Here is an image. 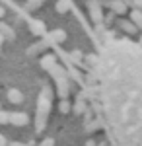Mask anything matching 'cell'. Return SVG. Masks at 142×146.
I'll return each mask as SVG.
<instances>
[{"label": "cell", "instance_id": "cell-1", "mask_svg": "<svg viewBox=\"0 0 142 146\" xmlns=\"http://www.w3.org/2000/svg\"><path fill=\"white\" fill-rule=\"evenodd\" d=\"M51 105H53V90L51 86H43L37 98V111H35V133H43L47 127V119L51 113Z\"/></svg>", "mask_w": 142, "mask_h": 146}, {"label": "cell", "instance_id": "cell-2", "mask_svg": "<svg viewBox=\"0 0 142 146\" xmlns=\"http://www.w3.org/2000/svg\"><path fill=\"white\" fill-rule=\"evenodd\" d=\"M51 76H53V80H55V84H56V94H58V98H60V100L68 98V92H70V88H68V78H70V76H68V70L56 62L55 66H53V70H51Z\"/></svg>", "mask_w": 142, "mask_h": 146}, {"label": "cell", "instance_id": "cell-3", "mask_svg": "<svg viewBox=\"0 0 142 146\" xmlns=\"http://www.w3.org/2000/svg\"><path fill=\"white\" fill-rule=\"evenodd\" d=\"M88 12H90V18L92 22L96 23H103V10H101V2L99 0H88Z\"/></svg>", "mask_w": 142, "mask_h": 146}, {"label": "cell", "instance_id": "cell-4", "mask_svg": "<svg viewBox=\"0 0 142 146\" xmlns=\"http://www.w3.org/2000/svg\"><path fill=\"white\" fill-rule=\"evenodd\" d=\"M107 6L111 8V12L115 16H125L129 12V4L125 0H107Z\"/></svg>", "mask_w": 142, "mask_h": 146}, {"label": "cell", "instance_id": "cell-5", "mask_svg": "<svg viewBox=\"0 0 142 146\" xmlns=\"http://www.w3.org/2000/svg\"><path fill=\"white\" fill-rule=\"evenodd\" d=\"M29 123V117H27V113L23 111H12L10 113V125L14 127H23V125Z\"/></svg>", "mask_w": 142, "mask_h": 146}, {"label": "cell", "instance_id": "cell-6", "mask_svg": "<svg viewBox=\"0 0 142 146\" xmlns=\"http://www.w3.org/2000/svg\"><path fill=\"white\" fill-rule=\"evenodd\" d=\"M29 31L33 35H39V37H43L47 33V25H45L43 20H29Z\"/></svg>", "mask_w": 142, "mask_h": 146}, {"label": "cell", "instance_id": "cell-7", "mask_svg": "<svg viewBox=\"0 0 142 146\" xmlns=\"http://www.w3.org/2000/svg\"><path fill=\"white\" fill-rule=\"evenodd\" d=\"M47 37H49L51 45H56V43H64V41H66V31H64V29H55V31L47 33Z\"/></svg>", "mask_w": 142, "mask_h": 146}, {"label": "cell", "instance_id": "cell-8", "mask_svg": "<svg viewBox=\"0 0 142 146\" xmlns=\"http://www.w3.org/2000/svg\"><path fill=\"white\" fill-rule=\"evenodd\" d=\"M39 64H41V68H43V70L51 72V70H53V66L56 64V56L55 55H45V56H41Z\"/></svg>", "mask_w": 142, "mask_h": 146}, {"label": "cell", "instance_id": "cell-9", "mask_svg": "<svg viewBox=\"0 0 142 146\" xmlns=\"http://www.w3.org/2000/svg\"><path fill=\"white\" fill-rule=\"evenodd\" d=\"M117 25H119L125 33H129V35H134L136 31H138V27L134 25V22H132V20H119V23H117Z\"/></svg>", "mask_w": 142, "mask_h": 146}, {"label": "cell", "instance_id": "cell-10", "mask_svg": "<svg viewBox=\"0 0 142 146\" xmlns=\"http://www.w3.org/2000/svg\"><path fill=\"white\" fill-rule=\"evenodd\" d=\"M56 12L58 14H66L72 10V0H56Z\"/></svg>", "mask_w": 142, "mask_h": 146}, {"label": "cell", "instance_id": "cell-11", "mask_svg": "<svg viewBox=\"0 0 142 146\" xmlns=\"http://www.w3.org/2000/svg\"><path fill=\"white\" fill-rule=\"evenodd\" d=\"M8 101H10V103H22L23 101L22 92L16 90V88H10V90H8Z\"/></svg>", "mask_w": 142, "mask_h": 146}, {"label": "cell", "instance_id": "cell-12", "mask_svg": "<svg viewBox=\"0 0 142 146\" xmlns=\"http://www.w3.org/2000/svg\"><path fill=\"white\" fill-rule=\"evenodd\" d=\"M131 20L134 22V25L138 27V31H142V12H140V8H134V10L131 12Z\"/></svg>", "mask_w": 142, "mask_h": 146}, {"label": "cell", "instance_id": "cell-13", "mask_svg": "<svg viewBox=\"0 0 142 146\" xmlns=\"http://www.w3.org/2000/svg\"><path fill=\"white\" fill-rule=\"evenodd\" d=\"M0 33L4 35L6 39H14V31H12V27L8 25V23H4V22H0Z\"/></svg>", "mask_w": 142, "mask_h": 146}, {"label": "cell", "instance_id": "cell-14", "mask_svg": "<svg viewBox=\"0 0 142 146\" xmlns=\"http://www.w3.org/2000/svg\"><path fill=\"white\" fill-rule=\"evenodd\" d=\"M70 60H72L74 64H78V66H82V60H84V55H82L80 51H72V53H70Z\"/></svg>", "mask_w": 142, "mask_h": 146}, {"label": "cell", "instance_id": "cell-15", "mask_svg": "<svg viewBox=\"0 0 142 146\" xmlns=\"http://www.w3.org/2000/svg\"><path fill=\"white\" fill-rule=\"evenodd\" d=\"M41 4H43V0H27V2H25V10L33 12V10H37Z\"/></svg>", "mask_w": 142, "mask_h": 146}, {"label": "cell", "instance_id": "cell-16", "mask_svg": "<svg viewBox=\"0 0 142 146\" xmlns=\"http://www.w3.org/2000/svg\"><path fill=\"white\" fill-rule=\"evenodd\" d=\"M72 109V105H70V101H68V98H64V100H60V103H58V111L60 113H68Z\"/></svg>", "mask_w": 142, "mask_h": 146}, {"label": "cell", "instance_id": "cell-17", "mask_svg": "<svg viewBox=\"0 0 142 146\" xmlns=\"http://www.w3.org/2000/svg\"><path fill=\"white\" fill-rule=\"evenodd\" d=\"M86 111V103H84V100L80 98V100L74 103V113H84Z\"/></svg>", "mask_w": 142, "mask_h": 146}, {"label": "cell", "instance_id": "cell-18", "mask_svg": "<svg viewBox=\"0 0 142 146\" xmlns=\"http://www.w3.org/2000/svg\"><path fill=\"white\" fill-rule=\"evenodd\" d=\"M10 123V113L4 111L2 107H0V125H8Z\"/></svg>", "mask_w": 142, "mask_h": 146}, {"label": "cell", "instance_id": "cell-19", "mask_svg": "<svg viewBox=\"0 0 142 146\" xmlns=\"http://www.w3.org/2000/svg\"><path fill=\"white\" fill-rule=\"evenodd\" d=\"M84 60L88 62V66H98V62H99V58L96 55H88V56H84Z\"/></svg>", "mask_w": 142, "mask_h": 146}, {"label": "cell", "instance_id": "cell-20", "mask_svg": "<svg viewBox=\"0 0 142 146\" xmlns=\"http://www.w3.org/2000/svg\"><path fill=\"white\" fill-rule=\"evenodd\" d=\"M53 144H55V140H53V138H45L39 146H53Z\"/></svg>", "mask_w": 142, "mask_h": 146}, {"label": "cell", "instance_id": "cell-21", "mask_svg": "<svg viewBox=\"0 0 142 146\" xmlns=\"http://www.w3.org/2000/svg\"><path fill=\"white\" fill-rule=\"evenodd\" d=\"M0 146H8V140H6L4 135H0Z\"/></svg>", "mask_w": 142, "mask_h": 146}, {"label": "cell", "instance_id": "cell-22", "mask_svg": "<svg viewBox=\"0 0 142 146\" xmlns=\"http://www.w3.org/2000/svg\"><path fill=\"white\" fill-rule=\"evenodd\" d=\"M132 6L134 8H142V0H132Z\"/></svg>", "mask_w": 142, "mask_h": 146}, {"label": "cell", "instance_id": "cell-23", "mask_svg": "<svg viewBox=\"0 0 142 146\" xmlns=\"http://www.w3.org/2000/svg\"><path fill=\"white\" fill-rule=\"evenodd\" d=\"M4 14H6V10H4V6H0V18H4Z\"/></svg>", "mask_w": 142, "mask_h": 146}, {"label": "cell", "instance_id": "cell-24", "mask_svg": "<svg viewBox=\"0 0 142 146\" xmlns=\"http://www.w3.org/2000/svg\"><path fill=\"white\" fill-rule=\"evenodd\" d=\"M4 39H6V37H4V35L0 33V49H2V43H4Z\"/></svg>", "mask_w": 142, "mask_h": 146}, {"label": "cell", "instance_id": "cell-25", "mask_svg": "<svg viewBox=\"0 0 142 146\" xmlns=\"http://www.w3.org/2000/svg\"><path fill=\"white\" fill-rule=\"evenodd\" d=\"M125 2H127V4H132V0H125Z\"/></svg>", "mask_w": 142, "mask_h": 146}, {"label": "cell", "instance_id": "cell-26", "mask_svg": "<svg viewBox=\"0 0 142 146\" xmlns=\"http://www.w3.org/2000/svg\"><path fill=\"white\" fill-rule=\"evenodd\" d=\"M140 45H142V37H140Z\"/></svg>", "mask_w": 142, "mask_h": 146}]
</instances>
